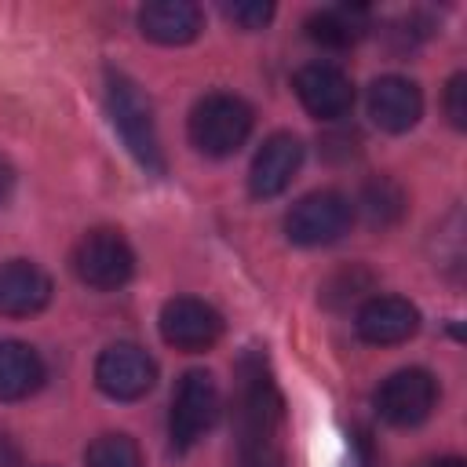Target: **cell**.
Returning <instances> with one entry per match:
<instances>
[{
  "label": "cell",
  "mask_w": 467,
  "mask_h": 467,
  "mask_svg": "<svg viewBox=\"0 0 467 467\" xmlns=\"http://www.w3.org/2000/svg\"><path fill=\"white\" fill-rule=\"evenodd\" d=\"M354 328L372 347H394V343H405L409 336H416L420 310L401 296H372L361 303Z\"/></svg>",
  "instance_id": "12"
},
{
  "label": "cell",
  "mask_w": 467,
  "mask_h": 467,
  "mask_svg": "<svg viewBox=\"0 0 467 467\" xmlns=\"http://www.w3.org/2000/svg\"><path fill=\"white\" fill-rule=\"evenodd\" d=\"M285 401L259 350H248L237 361L234 390V434H237V467H288L285 460Z\"/></svg>",
  "instance_id": "1"
},
{
  "label": "cell",
  "mask_w": 467,
  "mask_h": 467,
  "mask_svg": "<svg viewBox=\"0 0 467 467\" xmlns=\"http://www.w3.org/2000/svg\"><path fill=\"white\" fill-rule=\"evenodd\" d=\"M420 467H463V460H456V456H441V460H427V463H420Z\"/></svg>",
  "instance_id": "24"
},
{
  "label": "cell",
  "mask_w": 467,
  "mask_h": 467,
  "mask_svg": "<svg viewBox=\"0 0 467 467\" xmlns=\"http://www.w3.org/2000/svg\"><path fill=\"white\" fill-rule=\"evenodd\" d=\"M445 117L452 128H467V73H452L445 84Z\"/></svg>",
  "instance_id": "21"
},
{
  "label": "cell",
  "mask_w": 467,
  "mask_h": 467,
  "mask_svg": "<svg viewBox=\"0 0 467 467\" xmlns=\"http://www.w3.org/2000/svg\"><path fill=\"white\" fill-rule=\"evenodd\" d=\"M88 467H142V452L128 434H102L88 449Z\"/></svg>",
  "instance_id": "19"
},
{
  "label": "cell",
  "mask_w": 467,
  "mask_h": 467,
  "mask_svg": "<svg viewBox=\"0 0 467 467\" xmlns=\"http://www.w3.org/2000/svg\"><path fill=\"white\" fill-rule=\"evenodd\" d=\"M303 164V142L292 131H274L252 157L248 186L255 197H277L292 186L296 171Z\"/></svg>",
  "instance_id": "11"
},
{
  "label": "cell",
  "mask_w": 467,
  "mask_h": 467,
  "mask_svg": "<svg viewBox=\"0 0 467 467\" xmlns=\"http://www.w3.org/2000/svg\"><path fill=\"white\" fill-rule=\"evenodd\" d=\"M361 208H365L368 223L387 226V223H394V219L401 215V208H405V193H401L398 182H390V179H376V182L365 186Z\"/></svg>",
  "instance_id": "18"
},
{
  "label": "cell",
  "mask_w": 467,
  "mask_h": 467,
  "mask_svg": "<svg viewBox=\"0 0 467 467\" xmlns=\"http://www.w3.org/2000/svg\"><path fill=\"white\" fill-rule=\"evenodd\" d=\"M423 113V95L409 77H379L368 88V117L383 131H409Z\"/></svg>",
  "instance_id": "14"
},
{
  "label": "cell",
  "mask_w": 467,
  "mask_h": 467,
  "mask_svg": "<svg viewBox=\"0 0 467 467\" xmlns=\"http://www.w3.org/2000/svg\"><path fill=\"white\" fill-rule=\"evenodd\" d=\"M252 135V106L241 95L212 91L190 109V142L204 157H230Z\"/></svg>",
  "instance_id": "3"
},
{
  "label": "cell",
  "mask_w": 467,
  "mask_h": 467,
  "mask_svg": "<svg viewBox=\"0 0 467 467\" xmlns=\"http://www.w3.org/2000/svg\"><path fill=\"white\" fill-rule=\"evenodd\" d=\"M219 420V387L212 372H186L179 379V390L171 398V416H168V434L175 449H193Z\"/></svg>",
  "instance_id": "6"
},
{
  "label": "cell",
  "mask_w": 467,
  "mask_h": 467,
  "mask_svg": "<svg viewBox=\"0 0 467 467\" xmlns=\"http://www.w3.org/2000/svg\"><path fill=\"white\" fill-rule=\"evenodd\" d=\"M73 270L88 288L117 292L135 274V252L117 230H91L73 248Z\"/></svg>",
  "instance_id": "4"
},
{
  "label": "cell",
  "mask_w": 467,
  "mask_h": 467,
  "mask_svg": "<svg viewBox=\"0 0 467 467\" xmlns=\"http://www.w3.org/2000/svg\"><path fill=\"white\" fill-rule=\"evenodd\" d=\"M350 219H354V208L339 190H314L288 208L285 234L292 244L317 248V244L339 241L350 230Z\"/></svg>",
  "instance_id": "5"
},
{
  "label": "cell",
  "mask_w": 467,
  "mask_h": 467,
  "mask_svg": "<svg viewBox=\"0 0 467 467\" xmlns=\"http://www.w3.org/2000/svg\"><path fill=\"white\" fill-rule=\"evenodd\" d=\"M161 336L168 347L186 350V354L212 350L223 336V314L204 299L175 296L161 306Z\"/></svg>",
  "instance_id": "7"
},
{
  "label": "cell",
  "mask_w": 467,
  "mask_h": 467,
  "mask_svg": "<svg viewBox=\"0 0 467 467\" xmlns=\"http://www.w3.org/2000/svg\"><path fill=\"white\" fill-rule=\"evenodd\" d=\"M438 383L427 368H401L387 376L376 390V412L390 427H416L434 412Z\"/></svg>",
  "instance_id": "8"
},
{
  "label": "cell",
  "mask_w": 467,
  "mask_h": 467,
  "mask_svg": "<svg viewBox=\"0 0 467 467\" xmlns=\"http://www.w3.org/2000/svg\"><path fill=\"white\" fill-rule=\"evenodd\" d=\"M44 383V358L22 339H0V401H22Z\"/></svg>",
  "instance_id": "16"
},
{
  "label": "cell",
  "mask_w": 467,
  "mask_h": 467,
  "mask_svg": "<svg viewBox=\"0 0 467 467\" xmlns=\"http://www.w3.org/2000/svg\"><path fill=\"white\" fill-rule=\"evenodd\" d=\"M201 26H204V15L190 0H157V4H146L139 11L142 36H150L153 44H168V47L197 40Z\"/></svg>",
  "instance_id": "15"
},
{
  "label": "cell",
  "mask_w": 467,
  "mask_h": 467,
  "mask_svg": "<svg viewBox=\"0 0 467 467\" xmlns=\"http://www.w3.org/2000/svg\"><path fill=\"white\" fill-rule=\"evenodd\" d=\"M11 190H15V168L7 164V157H0V208L7 204Z\"/></svg>",
  "instance_id": "23"
},
{
  "label": "cell",
  "mask_w": 467,
  "mask_h": 467,
  "mask_svg": "<svg viewBox=\"0 0 467 467\" xmlns=\"http://www.w3.org/2000/svg\"><path fill=\"white\" fill-rule=\"evenodd\" d=\"M95 383L113 401H135L157 383V361L135 343H113L95 361Z\"/></svg>",
  "instance_id": "9"
},
{
  "label": "cell",
  "mask_w": 467,
  "mask_h": 467,
  "mask_svg": "<svg viewBox=\"0 0 467 467\" xmlns=\"http://www.w3.org/2000/svg\"><path fill=\"white\" fill-rule=\"evenodd\" d=\"M223 11H226V18H230L234 26H241V29H263V26L270 22V15H274V7H270V4H263V0L226 4Z\"/></svg>",
  "instance_id": "20"
},
{
  "label": "cell",
  "mask_w": 467,
  "mask_h": 467,
  "mask_svg": "<svg viewBox=\"0 0 467 467\" xmlns=\"http://www.w3.org/2000/svg\"><path fill=\"white\" fill-rule=\"evenodd\" d=\"M372 29V18H368V7H350V4H339V7H321L306 18V36L314 44H325V47H350L358 44L365 33Z\"/></svg>",
  "instance_id": "17"
},
{
  "label": "cell",
  "mask_w": 467,
  "mask_h": 467,
  "mask_svg": "<svg viewBox=\"0 0 467 467\" xmlns=\"http://www.w3.org/2000/svg\"><path fill=\"white\" fill-rule=\"evenodd\" d=\"M292 84H296V95H299L303 109L317 120H339L354 106V84L332 62H306L296 73Z\"/></svg>",
  "instance_id": "10"
},
{
  "label": "cell",
  "mask_w": 467,
  "mask_h": 467,
  "mask_svg": "<svg viewBox=\"0 0 467 467\" xmlns=\"http://www.w3.org/2000/svg\"><path fill=\"white\" fill-rule=\"evenodd\" d=\"M0 467H22V449L11 434H0Z\"/></svg>",
  "instance_id": "22"
},
{
  "label": "cell",
  "mask_w": 467,
  "mask_h": 467,
  "mask_svg": "<svg viewBox=\"0 0 467 467\" xmlns=\"http://www.w3.org/2000/svg\"><path fill=\"white\" fill-rule=\"evenodd\" d=\"M106 113L117 128V135L124 139V146L131 150V157L161 175L164 171V150H161V135H157V124H153V109H150V99L139 91V84L117 69L106 73Z\"/></svg>",
  "instance_id": "2"
},
{
  "label": "cell",
  "mask_w": 467,
  "mask_h": 467,
  "mask_svg": "<svg viewBox=\"0 0 467 467\" xmlns=\"http://www.w3.org/2000/svg\"><path fill=\"white\" fill-rule=\"evenodd\" d=\"M51 303V277L29 259L0 263V314L29 317Z\"/></svg>",
  "instance_id": "13"
}]
</instances>
